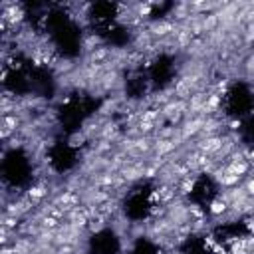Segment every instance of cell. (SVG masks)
<instances>
[{"instance_id": "obj_1", "label": "cell", "mask_w": 254, "mask_h": 254, "mask_svg": "<svg viewBox=\"0 0 254 254\" xmlns=\"http://www.w3.org/2000/svg\"><path fill=\"white\" fill-rule=\"evenodd\" d=\"M222 105L228 117L244 121L248 115L254 113V89L244 81H236L226 89Z\"/></svg>"}, {"instance_id": "obj_2", "label": "cell", "mask_w": 254, "mask_h": 254, "mask_svg": "<svg viewBox=\"0 0 254 254\" xmlns=\"http://www.w3.org/2000/svg\"><path fill=\"white\" fill-rule=\"evenodd\" d=\"M30 171H32L30 159L22 149H12L4 155L2 173H4L6 183H10L14 187H20L30 179Z\"/></svg>"}, {"instance_id": "obj_3", "label": "cell", "mask_w": 254, "mask_h": 254, "mask_svg": "<svg viewBox=\"0 0 254 254\" xmlns=\"http://www.w3.org/2000/svg\"><path fill=\"white\" fill-rule=\"evenodd\" d=\"M155 208V200H153V190H149L147 187H137L133 189L127 196H125V202H123V212L127 218L139 222V220H145Z\"/></svg>"}, {"instance_id": "obj_4", "label": "cell", "mask_w": 254, "mask_h": 254, "mask_svg": "<svg viewBox=\"0 0 254 254\" xmlns=\"http://www.w3.org/2000/svg\"><path fill=\"white\" fill-rule=\"evenodd\" d=\"M121 252V240L111 228L97 230L87 244V254H119Z\"/></svg>"}, {"instance_id": "obj_5", "label": "cell", "mask_w": 254, "mask_h": 254, "mask_svg": "<svg viewBox=\"0 0 254 254\" xmlns=\"http://www.w3.org/2000/svg\"><path fill=\"white\" fill-rule=\"evenodd\" d=\"M214 196H216V183L210 177L202 175V177H198V179L192 181V185L189 189V198L196 206L208 208L214 202Z\"/></svg>"}, {"instance_id": "obj_6", "label": "cell", "mask_w": 254, "mask_h": 254, "mask_svg": "<svg viewBox=\"0 0 254 254\" xmlns=\"http://www.w3.org/2000/svg\"><path fill=\"white\" fill-rule=\"evenodd\" d=\"M89 107L85 105V99H67L65 103H62L58 115H60V121L62 125L65 123L67 129H73V127H79V123L89 115Z\"/></svg>"}, {"instance_id": "obj_7", "label": "cell", "mask_w": 254, "mask_h": 254, "mask_svg": "<svg viewBox=\"0 0 254 254\" xmlns=\"http://www.w3.org/2000/svg\"><path fill=\"white\" fill-rule=\"evenodd\" d=\"M50 163L54 169L58 171H67L73 167L75 163V151L73 147L65 145V143H60V145H54L50 149Z\"/></svg>"}, {"instance_id": "obj_8", "label": "cell", "mask_w": 254, "mask_h": 254, "mask_svg": "<svg viewBox=\"0 0 254 254\" xmlns=\"http://www.w3.org/2000/svg\"><path fill=\"white\" fill-rule=\"evenodd\" d=\"M242 127H240V135H242V141L246 145H250L254 149V113L248 115L244 121H240Z\"/></svg>"}, {"instance_id": "obj_9", "label": "cell", "mask_w": 254, "mask_h": 254, "mask_svg": "<svg viewBox=\"0 0 254 254\" xmlns=\"http://www.w3.org/2000/svg\"><path fill=\"white\" fill-rule=\"evenodd\" d=\"M131 254H157V248L147 240H139L135 244V248L131 250Z\"/></svg>"}]
</instances>
